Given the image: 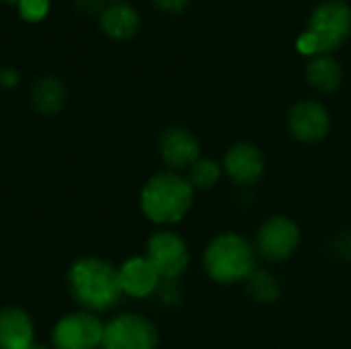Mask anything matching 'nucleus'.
<instances>
[{
    "label": "nucleus",
    "mask_w": 351,
    "mask_h": 349,
    "mask_svg": "<svg viewBox=\"0 0 351 349\" xmlns=\"http://www.w3.org/2000/svg\"><path fill=\"white\" fill-rule=\"evenodd\" d=\"M72 296L88 311H107L115 306L123 294L119 284V272L95 257L78 259L68 274Z\"/></svg>",
    "instance_id": "1"
},
{
    "label": "nucleus",
    "mask_w": 351,
    "mask_h": 349,
    "mask_svg": "<svg viewBox=\"0 0 351 349\" xmlns=\"http://www.w3.org/2000/svg\"><path fill=\"white\" fill-rule=\"evenodd\" d=\"M193 187L175 173L154 175L142 189V212L156 224L179 222L191 208Z\"/></svg>",
    "instance_id": "2"
},
{
    "label": "nucleus",
    "mask_w": 351,
    "mask_h": 349,
    "mask_svg": "<svg viewBox=\"0 0 351 349\" xmlns=\"http://www.w3.org/2000/svg\"><path fill=\"white\" fill-rule=\"evenodd\" d=\"M351 33V8L343 0H327L319 4L306 31L298 37L296 45L300 53L315 56L337 49Z\"/></svg>",
    "instance_id": "3"
},
{
    "label": "nucleus",
    "mask_w": 351,
    "mask_h": 349,
    "mask_svg": "<svg viewBox=\"0 0 351 349\" xmlns=\"http://www.w3.org/2000/svg\"><path fill=\"white\" fill-rule=\"evenodd\" d=\"M206 269L220 284H237L255 272L253 247L239 234H222L214 239L206 251Z\"/></svg>",
    "instance_id": "4"
},
{
    "label": "nucleus",
    "mask_w": 351,
    "mask_h": 349,
    "mask_svg": "<svg viewBox=\"0 0 351 349\" xmlns=\"http://www.w3.org/2000/svg\"><path fill=\"white\" fill-rule=\"evenodd\" d=\"M156 327L140 315H119L105 325L103 349H154Z\"/></svg>",
    "instance_id": "5"
},
{
    "label": "nucleus",
    "mask_w": 351,
    "mask_h": 349,
    "mask_svg": "<svg viewBox=\"0 0 351 349\" xmlns=\"http://www.w3.org/2000/svg\"><path fill=\"white\" fill-rule=\"evenodd\" d=\"M105 325L90 313H72L64 317L51 335L56 349H95L103 344Z\"/></svg>",
    "instance_id": "6"
},
{
    "label": "nucleus",
    "mask_w": 351,
    "mask_h": 349,
    "mask_svg": "<svg viewBox=\"0 0 351 349\" xmlns=\"http://www.w3.org/2000/svg\"><path fill=\"white\" fill-rule=\"evenodd\" d=\"M146 251L148 261L154 265L162 280H177L189 265V251L185 241L171 230L156 232L148 241Z\"/></svg>",
    "instance_id": "7"
},
{
    "label": "nucleus",
    "mask_w": 351,
    "mask_h": 349,
    "mask_svg": "<svg viewBox=\"0 0 351 349\" xmlns=\"http://www.w3.org/2000/svg\"><path fill=\"white\" fill-rule=\"evenodd\" d=\"M300 241L298 226L282 216L269 218L257 232V249L267 261H284L288 259Z\"/></svg>",
    "instance_id": "8"
},
{
    "label": "nucleus",
    "mask_w": 351,
    "mask_h": 349,
    "mask_svg": "<svg viewBox=\"0 0 351 349\" xmlns=\"http://www.w3.org/2000/svg\"><path fill=\"white\" fill-rule=\"evenodd\" d=\"M158 150L167 167L175 171L191 169L199 160V142L185 128H169L160 134Z\"/></svg>",
    "instance_id": "9"
},
{
    "label": "nucleus",
    "mask_w": 351,
    "mask_h": 349,
    "mask_svg": "<svg viewBox=\"0 0 351 349\" xmlns=\"http://www.w3.org/2000/svg\"><path fill=\"white\" fill-rule=\"evenodd\" d=\"M288 128L300 142H319L329 132V115L323 105L315 101L296 103L288 115Z\"/></svg>",
    "instance_id": "10"
},
{
    "label": "nucleus",
    "mask_w": 351,
    "mask_h": 349,
    "mask_svg": "<svg viewBox=\"0 0 351 349\" xmlns=\"http://www.w3.org/2000/svg\"><path fill=\"white\" fill-rule=\"evenodd\" d=\"M224 169L232 181L243 183V185H253L265 173V158L257 146L241 142V144L230 146V150L226 152Z\"/></svg>",
    "instance_id": "11"
},
{
    "label": "nucleus",
    "mask_w": 351,
    "mask_h": 349,
    "mask_svg": "<svg viewBox=\"0 0 351 349\" xmlns=\"http://www.w3.org/2000/svg\"><path fill=\"white\" fill-rule=\"evenodd\" d=\"M119 284L123 294L134 298H146L160 286V276L148 257H134L128 259L119 269Z\"/></svg>",
    "instance_id": "12"
},
{
    "label": "nucleus",
    "mask_w": 351,
    "mask_h": 349,
    "mask_svg": "<svg viewBox=\"0 0 351 349\" xmlns=\"http://www.w3.org/2000/svg\"><path fill=\"white\" fill-rule=\"evenodd\" d=\"M33 348V323L21 309L0 311V349Z\"/></svg>",
    "instance_id": "13"
},
{
    "label": "nucleus",
    "mask_w": 351,
    "mask_h": 349,
    "mask_svg": "<svg viewBox=\"0 0 351 349\" xmlns=\"http://www.w3.org/2000/svg\"><path fill=\"white\" fill-rule=\"evenodd\" d=\"M101 29L111 37V39H130L136 35L140 27V16L138 12L123 2H115L105 6V10L99 14Z\"/></svg>",
    "instance_id": "14"
},
{
    "label": "nucleus",
    "mask_w": 351,
    "mask_h": 349,
    "mask_svg": "<svg viewBox=\"0 0 351 349\" xmlns=\"http://www.w3.org/2000/svg\"><path fill=\"white\" fill-rule=\"evenodd\" d=\"M31 103L43 115H53L66 105V86L56 76H41L31 88Z\"/></svg>",
    "instance_id": "15"
},
{
    "label": "nucleus",
    "mask_w": 351,
    "mask_h": 349,
    "mask_svg": "<svg viewBox=\"0 0 351 349\" xmlns=\"http://www.w3.org/2000/svg\"><path fill=\"white\" fill-rule=\"evenodd\" d=\"M306 78L313 84V88L321 93H333L335 88H339L343 80V70L339 62H335L333 58L317 56L306 66Z\"/></svg>",
    "instance_id": "16"
},
{
    "label": "nucleus",
    "mask_w": 351,
    "mask_h": 349,
    "mask_svg": "<svg viewBox=\"0 0 351 349\" xmlns=\"http://www.w3.org/2000/svg\"><path fill=\"white\" fill-rule=\"evenodd\" d=\"M247 290L249 296L261 304H269L276 302L280 296V284L276 282V278L263 269H255L249 278H247Z\"/></svg>",
    "instance_id": "17"
},
{
    "label": "nucleus",
    "mask_w": 351,
    "mask_h": 349,
    "mask_svg": "<svg viewBox=\"0 0 351 349\" xmlns=\"http://www.w3.org/2000/svg\"><path fill=\"white\" fill-rule=\"evenodd\" d=\"M220 177V167L214 160H197L191 169H189V183L191 187H199V189H208L212 187Z\"/></svg>",
    "instance_id": "18"
},
{
    "label": "nucleus",
    "mask_w": 351,
    "mask_h": 349,
    "mask_svg": "<svg viewBox=\"0 0 351 349\" xmlns=\"http://www.w3.org/2000/svg\"><path fill=\"white\" fill-rule=\"evenodd\" d=\"M19 14L29 21V23H37L41 21L47 10H49V0H19L16 2Z\"/></svg>",
    "instance_id": "19"
},
{
    "label": "nucleus",
    "mask_w": 351,
    "mask_h": 349,
    "mask_svg": "<svg viewBox=\"0 0 351 349\" xmlns=\"http://www.w3.org/2000/svg\"><path fill=\"white\" fill-rule=\"evenodd\" d=\"M158 290H160L162 302H167V304H173L181 298V292H179V286L175 284V280H165V284H160Z\"/></svg>",
    "instance_id": "20"
},
{
    "label": "nucleus",
    "mask_w": 351,
    "mask_h": 349,
    "mask_svg": "<svg viewBox=\"0 0 351 349\" xmlns=\"http://www.w3.org/2000/svg\"><path fill=\"white\" fill-rule=\"evenodd\" d=\"M333 247H335V253H337V255H341V257L350 259L351 257V230L341 232V234L335 239Z\"/></svg>",
    "instance_id": "21"
},
{
    "label": "nucleus",
    "mask_w": 351,
    "mask_h": 349,
    "mask_svg": "<svg viewBox=\"0 0 351 349\" xmlns=\"http://www.w3.org/2000/svg\"><path fill=\"white\" fill-rule=\"evenodd\" d=\"M160 10L165 12H171V14H177V12H183L189 4V0H152Z\"/></svg>",
    "instance_id": "22"
},
{
    "label": "nucleus",
    "mask_w": 351,
    "mask_h": 349,
    "mask_svg": "<svg viewBox=\"0 0 351 349\" xmlns=\"http://www.w3.org/2000/svg\"><path fill=\"white\" fill-rule=\"evenodd\" d=\"M76 8L80 12H86V14H95V12H103L105 10V0H74Z\"/></svg>",
    "instance_id": "23"
},
{
    "label": "nucleus",
    "mask_w": 351,
    "mask_h": 349,
    "mask_svg": "<svg viewBox=\"0 0 351 349\" xmlns=\"http://www.w3.org/2000/svg\"><path fill=\"white\" fill-rule=\"evenodd\" d=\"M16 80H19V74L14 70H0V84L12 86V84H16Z\"/></svg>",
    "instance_id": "24"
},
{
    "label": "nucleus",
    "mask_w": 351,
    "mask_h": 349,
    "mask_svg": "<svg viewBox=\"0 0 351 349\" xmlns=\"http://www.w3.org/2000/svg\"><path fill=\"white\" fill-rule=\"evenodd\" d=\"M2 2H10V4H16L19 0H2Z\"/></svg>",
    "instance_id": "25"
},
{
    "label": "nucleus",
    "mask_w": 351,
    "mask_h": 349,
    "mask_svg": "<svg viewBox=\"0 0 351 349\" xmlns=\"http://www.w3.org/2000/svg\"><path fill=\"white\" fill-rule=\"evenodd\" d=\"M31 349H47V348H31Z\"/></svg>",
    "instance_id": "26"
}]
</instances>
